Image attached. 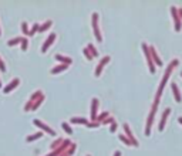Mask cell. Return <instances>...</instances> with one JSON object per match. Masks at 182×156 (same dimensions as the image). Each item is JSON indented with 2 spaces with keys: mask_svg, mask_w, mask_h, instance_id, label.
<instances>
[{
  "mask_svg": "<svg viewBox=\"0 0 182 156\" xmlns=\"http://www.w3.org/2000/svg\"><path fill=\"white\" fill-rule=\"evenodd\" d=\"M178 64H179V60H178V58H175V60H172V63L168 65V68H167V73L164 74L162 81H161V85H159V88H158V94H157V102L159 101V96H161V94H162L164 87H165V84H167V81H168L169 75H171V73H172V68L175 67V65H178Z\"/></svg>",
  "mask_w": 182,
  "mask_h": 156,
  "instance_id": "obj_1",
  "label": "cell"
},
{
  "mask_svg": "<svg viewBox=\"0 0 182 156\" xmlns=\"http://www.w3.org/2000/svg\"><path fill=\"white\" fill-rule=\"evenodd\" d=\"M157 109H158V102L155 101L154 106H152V109H151L150 115H148V121H147V129H145V135H147V136H150V133H151V126H152V121H154Z\"/></svg>",
  "mask_w": 182,
  "mask_h": 156,
  "instance_id": "obj_2",
  "label": "cell"
},
{
  "mask_svg": "<svg viewBox=\"0 0 182 156\" xmlns=\"http://www.w3.org/2000/svg\"><path fill=\"white\" fill-rule=\"evenodd\" d=\"M93 28L95 38L98 41H103V37H101V33H100V28H98V13H93Z\"/></svg>",
  "mask_w": 182,
  "mask_h": 156,
  "instance_id": "obj_3",
  "label": "cell"
},
{
  "mask_svg": "<svg viewBox=\"0 0 182 156\" xmlns=\"http://www.w3.org/2000/svg\"><path fill=\"white\" fill-rule=\"evenodd\" d=\"M142 51L145 53V57H147V60H148V67H150V71L152 74H155V67H154V63L151 60V55H150V50H148V46L142 43Z\"/></svg>",
  "mask_w": 182,
  "mask_h": 156,
  "instance_id": "obj_4",
  "label": "cell"
},
{
  "mask_svg": "<svg viewBox=\"0 0 182 156\" xmlns=\"http://www.w3.org/2000/svg\"><path fill=\"white\" fill-rule=\"evenodd\" d=\"M171 13H172L174 21H175V31H181V20H179V16H178V10L177 7H171Z\"/></svg>",
  "mask_w": 182,
  "mask_h": 156,
  "instance_id": "obj_5",
  "label": "cell"
},
{
  "mask_svg": "<svg viewBox=\"0 0 182 156\" xmlns=\"http://www.w3.org/2000/svg\"><path fill=\"white\" fill-rule=\"evenodd\" d=\"M33 124L36 125V126H38L40 129H43L44 132H47V133H50V135H56V131H53L51 128H48L44 122H41V121H38V119H34L33 121Z\"/></svg>",
  "mask_w": 182,
  "mask_h": 156,
  "instance_id": "obj_6",
  "label": "cell"
},
{
  "mask_svg": "<svg viewBox=\"0 0 182 156\" xmlns=\"http://www.w3.org/2000/svg\"><path fill=\"white\" fill-rule=\"evenodd\" d=\"M110 60H111V58H110V55H105V57H103V60L100 61V64H98V65H97V68H95V73H94V75H95V77H98V75L101 74L103 68L105 67V64H107V63H108Z\"/></svg>",
  "mask_w": 182,
  "mask_h": 156,
  "instance_id": "obj_7",
  "label": "cell"
},
{
  "mask_svg": "<svg viewBox=\"0 0 182 156\" xmlns=\"http://www.w3.org/2000/svg\"><path fill=\"white\" fill-rule=\"evenodd\" d=\"M56 37L57 36L54 34V33H51L50 36L47 37V40L44 41V44H43V47H41V53H46V51L50 48V46H51L53 43H54V40H56Z\"/></svg>",
  "mask_w": 182,
  "mask_h": 156,
  "instance_id": "obj_8",
  "label": "cell"
},
{
  "mask_svg": "<svg viewBox=\"0 0 182 156\" xmlns=\"http://www.w3.org/2000/svg\"><path fill=\"white\" fill-rule=\"evenodd\" d=\"M97 109H98V99L93 98V101H91V119L94 122L97 121Z\"/></svg>",
  "mask_w": 182,
  "mask_h": 156,
  "instance_id": "obj_9",
  "label": "cell"
},
{
  "mask_svg": "<svg viewBox=\"0 0 182 156\" xmlns=\"http://www.w3.org/2000/svg\"><path fill=\"white\" fill-rule=\"evenodd\" d=\"M148 50H150V55H151V60H154L155 63H157V65H162V60L159 58V55L157 54V51H155L154 47H148Z\"/></svg>",
  "mask_w": 182,
  "mask_h": 156,
  "instance_id": "obj_10",
  "label": "cell"
},
{
  "mask_svg": "<svg viewBox=\"0 0 182 156\" xmlns=\"http://www.w3.org/2000/svg\"><path fill=\"white\" fill-rule=\"evenodd\" d=\"M19 84H20V80H19V78H14V80H12V83H10L7 87L3 88V92H5V94H9V92L13 91V89L17 87Z\"/></svg>",
  "mask_w": 182,
  "mask_h": 156,
  "instance_id": "obj_11",
  "label": "cell"
},
{
  "mask_svg": "<svg viewBox=\"0 0 182 156\" xmlns=\"http://www.w3.org/2000/svg\"><path fill=\"white\" fill-rule=\"evenodd\" d=\"M122 128H124V131L127 132V136H128V139L131 141V143H132L134 146H138V142L135 141V138H134V135H132V132L130 131V125H128V124H124V125H122Z\"/></svg>",
  "mask_w": 182,
  "mask_h": 156,
  "instance_id": "obj_12",
  "label": "cell"
},
{
  "mask_svg": "<svg viewBox=\"0 0 182 156\" xmlns=\"http://www.w3.org/2000/svg\"><path fill=\"white\" fill-rule=\"evenodd\" d=\"M171 114V109L169 108H167L165 109V112L162 114V119H161V122H159V131L162 132L164 131V126H165V122H167V119H168V115Z\"/></svg>",
  "mask_w": 182,
  "mask_h": 156,
  "instance_id": "obj_13",
  "label": "cell"
},
{
  "mask_svg": "<svg viewBox=\"0 0 182 156\" xmlns=\"http://www.w3.org/2000/svg\"><path fill=\"white\" fill-rule=\"evenodd\" d=\"M171 88H172L174 96H175V99H177V102H181V101H182V96H181V92H179V88H178V85H177L175 83H172Z\"/></svg>",
  "mask_w": 182,
  "mask_h": 156,
  "instance_id": "obj_14",
  "label": "cell"
},
{
  "mask_svg": "<svg viewBox=\"0 0 182 156\" xmlns=\"http://www.w3.org/2000/svg\"><path fill=\"white\" fill-rule=\"evenodd\" d=\"M56 60H58L61 63V64H64V65H68L73 63V60H71L70 57H65V55H61V54H57L56 55Z\"/></svg>",
  "mask_w": 182,
  "mask_h": 156,
  "instance_id": "obj_15",
  "label": "cell"
},
{
  "mask_svg": "<svg viewBox=\"0 0 182 156\" xmlns=\"http://www.w3.org/2000/svg\"><path fill=\"white\" fill-rule=\"evenodd\" d=\"M51 24H53V21H51V20H47L46 23H43L41 26H38V31H40V33L46 31L47 28H50V26H51Z\"/></svg>",
  "mask_w": 182,
  "mask_h": 156,
  "instance_id": "obj_16",
  "label": "cell"
},
{
  "mask_svg": "<svg viewBox=\"0 0 182 156\" xmlns=\"http://www.w3.org/2000/svg\"><path fill=\"white\" fill-rule=\"evenodd\" d=\"M65 68H67V65L60 64V65H57V67H54V68H51L50 73H51V74H58V73H61V71H64Z\"/></svg>",
  "mask_w": 182,
  "mask_h": 156,
  "instance_id": "obj_17",
  "label": "cell"
},
{
  "mask_svg": "<svg viewBox=\"0 0 182 156\" xmlns=\"http://www.w3.org/2000/svg\"><path fill=\"white\" fill-rule=\"evenodd\" d=\"M38 138H41V132H37V133H34V135H28L27 138H26V141L27 142H33V141H36Z\"/></svg>",
  "mask_w": 182,
  "mask_h": 156,
  "instance_id": "obj_18",
  "label": "cell"
},
{
  "mask_svg": "<svg viewBox=\"0 0 182 156\" xmlns=\"http://www.w3.org/2000/svg\"><path fill=\"white\" fill-rule=\"evenodd\" d=\"M71 122H73V124H85V125H88V121L84 119V118H73Z\"/></svg>",
  "mask_w": 182,
  "mask_h": 156,
  "instance_id": "obj_19",
  "label": "cell"
},
{
  "mask_svg": "<svg viewBox=\"0 0 182 156\" xmlns=\"http://www.w3.org/2000/svg\"><path fill=\"white\" fill-rule=\"evenodd\" d=\"M19 43H22V37H16L13 40H10L7 44H9L10 47H13V46H16V44H19Z\"/></svg>",
  "mask_w": 182,
  "mask_h": 156,
  "instance_id": "obj_20",
  "label": "cell"
},
{
  "mask_svg": "<svg viewBox=\"0 0 182 156\" xmlns=\"http://www.w3.org/2000/svg\"><path fill=\"white\" fill-rule=\"evenodd\" d=\"M61 126L64 128V131H65L67 133H68V135H71V133H73V129L70 128V125L67 124V122H63V124H61Z\"/></svg>",
  "mask_w": 182,
  "mask_h": 156,
  "instance_id": "obj_21",
  "label": "cell"
},
{
  "mask_svg": "<svg viewBox=\"0 0 182 156\" xmlns=\"http://www.w3.org/2000/svg\"><path fill=\"white\" fill-rule=\"evenodd\" d=\"M87 50L91 51V55H93V57H97V55H98V51L95 50V48H94L93 44H88V47H87Z\"/></svg>",
  "mask_w": 182,
  "mask_h": 156,
  "instance_id": "obj_22",
  "label": "cell"
},
{
  "mask_svg": "<svg viewBox=\"0 0 182 156\" xmlns=\"http://www.w3.org/2000/svg\"><path fill=\"white\" fill-rule=\"evenodd\" d=\"M120 141H121V142H124L125 145H128V146H131V141L127 138L125 135H120Z\"/></svg>",
  "mask_w": 182,
  "mask_h": 156,
  "instance_id": "obj_23",
  "label": "cell"
},
{
  "mask_svg": "<svg viewBox=\"0 0 182 156\" xmlns=\"http://www.w3.org/2000/svg\"><path fill=\"white\" fill-rule=\"evenodd\" d=\"M27 46H28L27 38H22V50H23V51H27Z\"/></svg>",
  "mask_w": 182,
  "mask_h": 156,
  "instance_id": "obj_24",
  "label": "cell"
},
{
  "mask_svg": "<svg viewBox=\"0 0 182 156\" xmlns=\"http://www.w3.org/2000/svg\"><path fill=\"white\" fill-rule=\"evenodd\" d=\"M22 30H23V34L28 36V27H27V23H26V21H23V23H22Z\"/></svg>",
  "mask_w": 182,
  "mask_h": 156,
  "instance_id": "obj_25",
  "label": "cell"
},
{
  "mask_svg": "<svg viewBox=\"0 0 182 156\" xmlns=\"http://www.w3.org/2000/svg\"><path fill=\"white\" fill-rule=\"evenodd\" d=\"M37 30H38V24H33L31 30H30V31H28V36H33V34H34V33L37 31Z\"/></svg>",
  "mask_w": 182,
  "mask_h": 156,
  "instance_id": "obj_26",
  "label": "cell"
},
{
  "mask_svg": "<svg viewBox=\"0 0 182 156\" xmlns=\"http://www.w3.org/2000/svg\"><path fill=\"white\" fill-rule=\"evenodd\" d=\"M83 53H84V55H87V58H88V60H93V55L90 54V51L87 50V48H84V50H83Z\"/></svg>",
  "mask_w": 182,
  "mask_h": 156,
  "instance_id": "obj_27",
  "label": "cell"
},
{
  "mask_svg": "<svg viewBox=\"0 0 182 156\" xmlns=\"http://www.w3.org/2000/svg\"><path fill=\"white\" fill-rule=\"evenodd\" d=\"M107 116H110V115H108V112H104L103 115H100V116H97V118H100V119H104V118H107Z\"/></svg>",
  "mask_w": 182,
  "mask_h": 156,
  "instance_id": "obj_28",
  "label": "cell"
},
{
  "mask_svg": "<svg viewBox=\"0 0 182 156\" xmlns=\"http://www.w3.org/2000/svg\"><path fill=\"white\" fill-rule=\"evenodd\" d=\"M115 129H117V125L112 122V125H111V128H110V131H111V132H115Z\"/></svg>",
  "mask_w": 182,
  "mask_h": 156,
  "instance_id": "obj_29",
  "label": "cell"
},
{
  "mask_svg": "<svg viewBox=\"0 0 182 156\" xmlns=\"http://www.w3.org/2000/svg\"><path fill=\"white\" fill-rule=\"evenodd\" d=\"M114 156H121V152H120V151H117V152H115V153H114Z\"/></svg>",
  "mask_w": 182,
  "mask_h": 156,
  "instance_id": "obj_30",
  "label": "cell"
},
{
  "mask_svg": "<svg viewBox=\"0 0 182 156\" xmlns=\"http://www.w3.org/2000/svg\"><path fill=\"white\" fill-rule=\"evenodd\" d=\"M178 13H179V17L182 18V9H179V10H178Z\"/></svg>",
  "mask_w": 182,
  "mask_h": 156,
  "instance_id": "obj_31",
  "label": "cell"
},
{
  "mask_svg": "<svg viewBox=\"0 0 182 156\" xmlns=\"http://www.w3.org/2000/svg\"><path fill=\"white\" fill-rule=\"evenodd\" d=\"M57 153H58V152H54V153H50V155H47V156H56Z\"/></svg>",
  "mask_w": 182,
  "mask_h": 156,
  "instance_id": "obj_32",
  "label": "cell"
},
{
  "mask_svg": "<svg viewBox=\"0 0 182 156\" xmlns=\"http://www.w3.org/2000/svg\"><path fill=\"white\" fill-rule=\"evenodd\" d=\"M179 124H181V125H182V118H179Z\"/></svg>",
  "mask_w": 182,
  "mask_h": 156,
  "instance_id": "obj_33",
  "label": "cell"
},
{
  "mask_svg": "<svg viewBox=\"0 0 182 156\" xmlns=\"http://www.w3.org/2000/svg\"><path fill=\"white\" fill-rule=\"evenodd\" d=\"M0 88H2V81H0Z\"/></svg>",
  "mask_w": 182,
  "mask_h": 156,
  "instance_id": "obj_34",
  "label": "cell"
},
{
  "mask_svg": "<svg viewBox=\"0 0 182 156\" xmlns=\"http://www.w3.org/2000/svg\"><path fill=\"white\" fill-rule=\"evenodd\" d=\"M0 36H2V30H0Z\"/></svg>",
  "mask_w": 182,
  "mask_h": 156,
  "instance_id": "obj_35",
  "label": "cell"
},
{
  "mask_svg": "<svg viewBox=\"0 0 182 156\" xmlns=\"http://www.w3.org/2000/svg\"><path fill=\"white\" fill-rule=\"evenodd\" d=\"M181 77H182V74H181Z\"/></svg>",
  "mask_w": 182,
  "mask_h": 156,
  "instance_id": "obj_36",
  "label": "cell"
},
{
  "mask_svg": "<svg viewBox=\"0 0 182 156\" xmlns=\"http://www.w3.org/2000/svg\"><path fill=\"white\" fill-rule=\"evenodd\" d=\"M88 156H91V155H88Z\"/></svg>",
  "mask_w": 182,
  "mask_h": 156,
  "instance_id": "obj_37",
  "label": "cell"
}]
</instances>
